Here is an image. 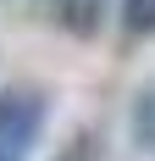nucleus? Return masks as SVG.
I'll return each mask as SVG.
<instances>
[{"mask_svg": "<svg viewBox=\"0 0 155 161\" xmlns=\"http://www.w3.org/2000/svg\"><path fill=\"white\" fill-rule=\"evenodd\" d=\"M50 6H61V11H94L100 0H50Z\"/></svg>", "mask_w": 155, "mask_h": 161, "instance_id": "20e7f679", "label": "nucleus"}, {"mask_svg": "<svg viewBox=\"0 0 155 161\" xmlns=\"http://www.w3.org/2000/svg\"><path fill=\"white\" fill-rule=\"evenodd\" d=\"M45 128V100L33 89H0V150L11 161L28 156V145Z\"/></svg>", "mask_w": 155, "mask_h": 161, "instance_id": "f257e3e1", "label": "nucleus"}, {"mask_svg": "<svg viewBox=\"0 0 155 161\" xmlns=\"http://www.w3.org/2000/svg\"><path fill=\"white\" fill-rule=\"evenodd\" d=\"M133 139H139V150H155V83L133 100Z\"/></svg>", "mask_w": 155, "mask_h": 161, "instance_id": "f03ea898", "label": "nucleus"}, {"mask_svg": "<svg viewBox=\"0 0 155 161\" xmlns=\"http://www.w3.org/2000/svg\"><path fill=\"white\" fill-rule=\"evenodd\" d=\"M122 28L133 39H150L155 33V0H122Z\"/></svg>", "mask_w": 155, "mask_h": 161, "instance_id": "7ed1b4c3", "label": "nucleus"}]
</instances>
